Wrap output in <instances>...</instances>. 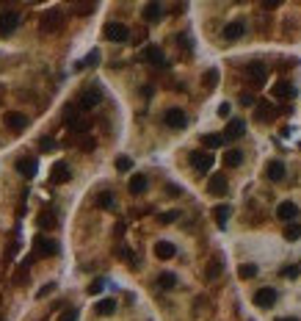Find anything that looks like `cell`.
Instances as JSON below:
<instances>
[{
	"instance_id": "obj_36",
	"label": "cell",
	"mask_w": 301,
	"mask_h": 321,
	"mask_svg": "<svg viewBox=\"0 0 301 321\" xmlns=\"http://www.w3.org/2000/svg\"><path fill=\"white\" fill-rule=\"evenodd\" d=\"M285 238H287V241H296V238H301V224H287L285 227Z\"/></svg>"
},
{
	"instance_id": "obj_37",
	"label": "cell",
	"mask_w": 301,
	"mask_h": 321,
	"mask_svg": "<svg viewBox=\"0 0 301 321\" xmlns=\"http://www.w3.org/2000/svg\"><path fill=\"white\" fill-rule=\"evenodd\" d=\"M80 318V313H78V307H67V310L58 316V321H78Z\"/></svg>"
},
{
	"instance_id": "obj_42",
	"label": "cell",
	"mask_w": 301,
	"mask_h": 321,
	"mask_svg": "<svg viewBox=\"0 0 301 321\" xmlns=\"http://www.w3.org/2000/svg\"><path fill=\"white\" fill-rule=\"evenodd\" d=\"M75 11H80V14H91L94 3H80V6H75Z\"/></svg>"
},
{
	"instance_id": "obj_44",
	"label": "cell",
	"mask_w": 301,
	"mask_h": 321,
	"mask_svg": "<svg viewBox=\"0 0 301 321\" xmlns=\"http://www.w3.org/2000/svg\"><path fill=\"white\" fill-rule=\"evenodd\" d=\"M240 106H255V97H252L249 91H243V95H240Z\"/></svg>"
},
{
	"instance_id": "obj_32",
	"label": "cell",
	"mask_w": 301,
	"mask_h": 321,
	"mask_svg": "<svg viewBox=\"0 0 301 321\" xmlns=\"http://www.w3.org/2000/svg\"><path fill=\"white\" fill-rule=\"evenodd\" d=\"M114 310H116V302L114 299L97 302V313H99V316H114Z\"/></svg>"
},
{
	"instance_id": "obj_38",
	"label": "cell",
	"mask_w": 301,
	"mask_h": 321,
	"mask_svg": "<svg viewBox=\"0 0 301 321\" xmlns=\"http://www.w3.org/2000/svg\"><path fill=\"white\" fill-rule=\"evenodd\" d=\"M116 169H119V172H130V169H133V161H130L127 155H122V158H116Z\"/></svg>"
},
{
	"instance_id": "obj_43",
	"label": "cell",
	"mask_w": 301,
	"mask_h": 321,
	"mask_svg": "<svg viewBox=\"0 0 301 321\" xmlns=\"http://www.w3.org/2000/svg\"><path fill=\"white\" fill-rule=\"evenodd\" d=\"M229 111H232V106H229V103H221V106H218V116H224V119H227Z\"/></svg>"
},
{
	"instance_id": "obj_2",
	"label": "cell",
	"mask_w": 301,
	"mask_h": 321,
	"mask_svg": "<svg viewBox=\"0 0 301 321\" xmlns=\"http://www.w3.org/2000/svg\"><path fill=\"white\" fill-rule=\"evenodd\" d=\"M213 161H216L213 153H208V150H193L191 153V166L202 174H208L210 169H213Z\"/></svg>"
},
{
	"instance_id": "obj_22",
	"label": "cell",
	"mask_w": 301,
	"mask_h": 321,
	"mask_svg": "<svg viewBox=\"0 0 301 321\" xmlns=\"http://www.w3.org/2000/svg\"><path fill=\"white\" fill-rule=\"evenodd\" d=\"M174 255H177V249H174L172 241H158V244H155V258L169 260V258H174Z\"/></svg>"
},
{
	"instance_id": "obj_3",
	"label": "cell",
	"mask_w": 301,
	"mask_h": 321,
	"mask_svg": "<svg viewBox=\"0 0 301 321\" xmlns=\"http://www.w3.org/2000/svg\"><path fill=\"white\" fill-rule=\"evenodd\" d=\"M103 33H105V39H108V42H116V44H125L127 39H130L127 25H122V22H108Z\"/></svg>"
},
{
	"instance_id": "obj_30",
	"label": "cell",
	"mask_w": 301,
	"mask_h": 321,
	"mask_svg": "<svg viewBox=\"0 0 301 321\" xmlns=\"http://www.w3.org/2000/svg\"><path fill=\"white\" fill-rule=\"evenodd\" d=\"M221 268H224L221 258H213V260H210V266L205 268V277H208V280H216L218 274H221Z\"/></svg>"
},
{
	"instance_id": "obj_31",
	"label": "cell",
	"mask_w": 301,
	"mask_h": 321,
	"mask_svg": "<svg viewBox=\"0 0 301 321\" xmlns=\"http://www.w3.org/2000/svg\"><path fill=\"white\" fill-rule=\"evenodd\" d=\"M202 83H205V89H208V91H213V89H216V83H218V69H216V67L205 72Z\"/></svg>"
},
{
	"instance_id": "obj_14",
	"label": "cell",
	"mask_w": 301,
	"mask_h": 321,
	"mask_svg": "<svg viewBox=\"0 0 301 321\" xmlns=\"http://www.w3.org/2000/svg\"><path fill=\"white\" fill-rule=\"evenodd\" d=\"M243 33H246V22L243 20H232V22L224 25V39H227V42H235V39H240Z\"/></svg>"
},
{
	"instance_id": "obj_4",
	"label": "cell",
	"mask_w": 301,
	"mask_h": 321,
	"mask_svg": "<svg viewBox=\"0 0 301 321\" xmlns=\"http://www.w3.org/2000/svg\"><path fill=\"white\" fill-rule=\"evenodd\" d=\"M163 125L172 127V130H182V127L188 125V116L182 108H166V114H163Z\"/></svg>"
},
{
	"instance_id": "obj_45",
	"label": "cell",
	"mask_w": 301,
	"mask_h": 321,
	"mask_svg": "<svg viewBox=\"0 0 301 321\" xmlns=\"http://www.w3.org/2000/svg\"><path fill=\"white\" fill-rule=\"evenodd\" d=\"M53 288H56V285H53V283H47V285H44V288H42V291H39V294H36V296H39V299H44V296H47V294H50V291H53Z\"/></svg>"
},
{
	"instance_id": "obj_47",
	"label": "cell",
	"mask_w": 301,
	"mask_h": 321,
	"mask_svg": "<svg viewBox=\"0 0 301 321\" xmlns=\"http://www.w3.org/2000/svg\"><path fill=\"white\" fill-rule=\"evenodd\" d=\"M53 144H56V142H53V139H42V142H39V147H42V150H50Z\"/></svg>"
},
{
	"instance_id": "obj_6",
	"label": "cell",
	"mask_w": 301,
	"mask_h": 321,
	"mask_svg": "<svg viewBox=\"0 0 301 321\" xmlns=\"http://www.w3.org/2000/svg\"><path fill=\"white\" fill-rule=\"evenodd\" d=\"M99 100H103V89H99V86H91V89H86L83 95H80L78 108H80V111H88V108L99 106Z\"/></svg>"
},
{
	"instance_id": "obj_9",
	"label": "cell",
	"mask_w": 301,
	"mask_h": 321,
	"mask_svg": "<svg viewBox=\"0 0 301 321\" xmlns=\"http://www.w3.org/2000/svg\"><path fill=\"white\" fill-rule=\"evenodd\" d=\"M17 172H20L25 180H33V177L39 174V161L33 158V155H28V158H20V161H17Z\"/></svg>"
},
{
	"instance_id": "obj_17",
	"label": "cell",
	"mask_w": 301,
	"mask_h": 321,
	"mask_svg": "<svg viewBox=\"0 0 301 321\" xmlns=\"http://www.w3.org/2000/svg\"><path fill=\"white\" fill-rule=\"evenodd\" d=\"M298 216V208H296V202H279V208H276V219H282V221H293Z\"/></svg>"
},
{
	"instance_id": "obj_41",
	"label": "cell",
	"mask_w": 301,
	"mask_h": 321,
	"mask_svg": "<svg viewBox=\"0 0 301 321\" xmlns=\"http://www.w3.org/2000/svg\"><path fill=\"white\" fill-rule=\"evenodd\" d=\"M282 277H298V266H285L282 268Z\"/></svg>"
},
{
	"instance_id": "obj_28",
	"label": "cell",
	"mask_w": 301,
	"mask_h": 321,
	"mask_svg": "<svg viewBox=\"0 0 301 321\" xmlns=\"http://www.w3.org/2000/svg\"><path fill=\"white\" fill-rule=\"evenodd\" d=\"M224 142H227V139H224V136H218V133H208V136H202V144H205L208 150H218Z\"/></svg>"
},
{
	"instance_id": "obj_5",
	"label": "cell",
	"mask_w": 301,
	"mask_h": 321,
	"mask_svg": "<svg viewBox=\"0 0 301 321\" xmlns=\"http://www.w3.org/2000/svg\"><path fill=\"white\" fill-rule=\"evenodd\" d=\"M33 255H36V258L58 255V241H53V238H44V236H36V238H33Z\"/></svg>"
},
{
	"instance_id": "obj_39",
	"label": "cell",
	"mask_w": 301,
	"mask_h": 321,
	"mask_svg": "<svg viewBox=\"0 0 301 321\" xmlns=\"http://www.w3.org/2000/svg\"><path fill=\"white\" fill-rule=\"evenodd\" d=\"M174 219H180V213H177V211H166V213H161V224H172Z\"/></svg>"
},
{
	"instance_id": "obj_1",
	"label": "cell",
	"mask_w": 301,
	"mask_h": 321,
	"mask_svg": "<svg viewBox=\"0 0 301 321\" xmlns=\"http://www.w3.org/2000/svg\"><path fill=\"white\" fill-rule=\"evenodd\" d=\"M39 28H42L44 33H56V31H61V28H64V14H61L58 9L44 11V14H42V22H39Z\"/></svg>"
},
{
	"instance_id": "obj_8",
	"label": "cell",
	"mask_w": 301,
	"mask_h": 321,
	"mask_svg": "<svg viewBox=\"0 0 301 321\" xmlns=\"http://www.w3.org/2000/svg\"><path fill=\"white\" fill-rule=\"evenodd\" d=\"M246 78L252 80V86H263L265 78H268V67L260 61H252L249 67H246Z\"/></svg>"
},
{
	"instance_id": "obj_15",
	"label": "cell",
	"mask_w": 301,
	"mask_h": 321,
	"mask_svg": "<svg viewBox=\"0 0 301 321\" xmlns=\"http://www.w3.org/2000/svg\"><path fill=\"white\" fill-rule=\"evenodd\" d=\"M141 17H144L149 25H155V22L163 20V6H161V3H146L144 11H141Z\"/></svg>"
},
{
	"instance_id": "obj_13",
	"label": "cell",
	"mask_w": 301,
	"mask_h": 321,
	"mask_svg": "<svg viewBox=\"0 0 301 321\" xmlns=\"http://www.w3.org/2000/svg\"><path fill=\"white\" fill-rule=\"evenodd\" d=\"M69 177H72V174H69L67 161H56V163H53V169H50V180H53V183L61 186V183H67Z\"/></svg>"
},
{
	"instance_id": "obj_35",
	"label": "cell",
	"mask_w": 301,
	"mask_h": 321,
	"mask_svg": "<svg viewBox=\"0 0 301 321\" xmlns=\"http://www.w3.org/2000/svg\"><path fill=\"white\" fill-rule=\"evenodd\" d=\"M105 285H108V283H105L103 277H97V280H94V283L86 288V291H88V296H97V294H103V288H105Z\"/></svg>"
},
{
	"instance_id": "obj_23",
	"label": "cell",
	"mask_w": 301,
	"mask_h": 321,
	"mask_svg": "<svg viewBox=\"0 0 301 321\" xmlns=\"http://www.w3.org/2000/svg\"><path fill=\"white\" fill-rule=\"evenodd\" d=\"M97 208H103V211H114V208H116L114 194H111V191H99V194H97Z\"/></svg>"
},
{
	"instance_id": "obj_10",
	"label": "cell",
	"mask_w": 301,
	"mask_h": 321,
	"mask_svg": "<svg viewBox=\"0 0 301 321\" xmlns=\"http://www.w3.org/2000/svg\"><path fill=\"white\" fill-rule=\"evenodd\" d=\"M144 61L149 64V67H158V69H166V56H163L161 48H155V44H149V48L144 50Z\"/></svg>"
},
{
	"instance_id": "obj_25",
	"label": "cell",
	"mask_w": 301,
	"mask_h": 321,
	"mask_svg": "<svg viewBox=\"0 0 301 321\" xmlns=\"http://www.w3.org/2000/svg\"><path fill=\"white\" fill-rule=\"evenodd\" d=\"M229 213H232V208H229V205H216V208H213V219H216V224H218V227H227Z\"/></svg>"
},
{
	"instance_id": "obj_34",
	"label": "cell",
	"mask_w": 301,
	"mask_h": 321,
	"mask_svg": "<svg viewBox=\"0 0 301 321\" xmlns=\"http://www.w3.org/2000/svg\"><path fill=\"white\" fill-rule=\"evenodd\" d=\"M238 277L240 280H252V277H257V266L255 263H243L238 268Z\"/></svg>"
},
{
	"instance_id": "obj_29",
	"label": "cell",
	"mask_w": 301,
	"mask_h": 321,
	"mask_svg": "<svg viewBox=\"0 0 301 321\" xmlns=\"http://www.w3.org/2000/svg\"><path fill=\"white\" fill-rule=\"evenodd\" d=\"M274 116H276V111L271 108V103H260L257 106V119L260 122H268V119H274Z\"/></svg>"
},
{
	"instance_id": "obj_16",
	"label": "cell",
	"mask_w": 301,
	"mask_h": 321,
	"mask_svg": "<svg viewBox=\"0 0 301 321\" xmlns=\"http://www.w3.org/2000/svg\"><path fill=\"white\" fill-rule=\"evenodd\" d=\"M227 177L224 174H210V180H208V191L213 197H221V194H227Z\"/></svg>"
},
{
	"instance_id": "obj_27",
	"label": "cell",
	"mask_w": 301,
	"mask_h": 321,
	"mask_svg": "<svg viewBox=\"0 0 301 321\" xmlns=\"http://www.w3.org/2000/svg\"><path fill=\"white\" fill-rule=\"evenodd\" d=\"M36 221H39V227H42V230H53V227L58 224V219H56V213H53V211H42Z\"/></svg>"
},
{
	"instance_id": "obj_20",
	"label": "cell",
	"mask_w": 301,
	"mask_h": 321,
	"mask_svg": "<svg viewBox=\"0 0 301 321\" xmlns=\"http://www.w3.org/2000/svg\"><path fill=\"white\" fill-rule=\"evenodd\" d=\"M246 133V122L243 119H229V125H227V130H224V139H240Z\"/></svg>"
},
{
	"instance_id": "obj_18",
	"label": "cell",
	"mask_w": 301,
	"mask_h": 321,
	"mask_svg": "<svg viewBox=\"0 0 301 321\" xmlns=\"http://www.w3.org/2000/svg\"><path fill=\"white\" fill-rule=\"evenodd\" d=\"M274 97L276 100H293V97H296V86L287 83V80H279V83L274 86Z\"/></svg>"
},
{
	"instance_id": "obj_19",
	"label": "cell",
	"mask_w": 301,
	"mask_h": 321,
	"mask_svg": "<svg viewBox=\"0 0 301 321\" xmlns=\"http://www.w3.org/2000/svg\"><path fill=\"white\" fill-rule=\"evenodd\" d=\"M265 177L274 180V183L285 180V163L282 161H268V166H265Z\"/></svg>"
},
{
	"instance_id": "obj_46",
	"label": "cell",
	"mask_w": 301,
	"mask_h": 321,
	"mask_svg": "<svg viewBox=\"0 0 301 321\" xmlns=\"http://www.w3.org/2000/svg\"><path fill=\"white\" fill-rule=\"evenodd\" d=\"M80 147H83L86 153H91V150H94V139H83V142H80Z\"/></svg>"
},
{
	"instance_id": "obj_21",
	"label": "cell",
	"mask_w": 301,
	"mask_h": 321,
	"mask_svg": "<svg viewBox=\"0 0 301 321\" xmlns=\"http://www.w3.org/2000/svg\"><path fill=\"white\" fill-rule=\"evenodd\" d=\"M146 186H149L146 174H133V177H130V183H127V189H130V194H144Z\"/></svg>"
},
{
	"instance_id": "obj_40",
	"label": "cell",
	"mask_w": 301,
	"mask_h": 321,
	"mask_svg": "<svg viewBox=\"0 0 301 321\" xmlns=\"http://www.w3.org/2000/svg\"><path fill=\"white\" fill-rule=\"evenodd\" d=\"M28 277V266H20V271L14 274V285H22V280Z\"/></svg>"
},
{
	"instance_id": "obj_48",
	"label": "cell",
	"mask_w": 301,
	"mask_h": 321,
	"mask_svg": "<svg viewBox=\"0 0 301 321\" xmlns=\"http://www.w3.org/2000/svg\"><path fill=\"white\" fill-rule=\"evenodd\" d=\"M276 321H298V318H293V316H287V318H276Z\"/></svg>"
},
{
	"instance_id": "obj_12",
	"label": "cell",
	"mask_w": 301,
	"mask_h": 321,
	"mask_svg": "<svg viewBox=\"0 0 301 321\" xmlns=\"http://www.w3.org/2000/svg\"><path fill=\"white\" fill-rule=\"evenodd\" d=\"M255 305L263 307V310H268V307L276 305V291L274 288H260L255 294Z\"/></svg>"
},
{
	"instance_id": "obj_33",
	"label": "cell",
	"mask_w": 301,
	"mask_h": 321,
	"mask_svg": "<svg viewBox=\"0 0 301 321\" xmlns=\"http://www.w3.org/2000/svg\"><path fill=\"white\" fill-rule=\"evenodd\" d=\"M97 61H99V50H91L83 61H78L75 64V69H83V67H97Z\"/></svg>"
},
{
	"instance_id": "obj_7",
	"label": "cell",
	"mask_w": 301,
	"mask_h": 321,
	"mask_svg": "<svg viewBox=\"0 0 301 321\" xmlns=\"http://www.w3.org/2000/svg\"><path fill=\"white\" fill-rule=\"evenodd\" d=\"M20 28V14L17 11H3L0 14V36H11Z\"/></svg>"
},
{
	"instance_id": "obj_24",
	"label": "cell",
	"mask_w": 301,
	"mask_h": 321,
	"mask_svg": "<svg viewBox=\"0 0 301 321\" xmlns=\"http://www.w3.org/2000/svg\"><path fill=\"white\" fill-rule=\"evenodd\" d=\"M240 163H243V153H240V150H227V153H224V166L235 169V166H240Z\"/></svg>"
},
{
	"instance_id": "obj_11",
	"label": "cell",
	"mask_w": 301,
	"mask_h": 321,
	"mask_svg": "<svg viewBox=\"0 0 301 321\" xmlns=\"http://www.w3.org/2000/svg\"><path fill=\"white\" fill-rule=\"evenodd\" d=\"M3 122H6V127L14 130V133H20V130H25V127H28V116L20 114V111H9V114L3 116Z\"/></svg>"
},
{
	"instance_id": "obj_26",
	"label": "cell",
	"mask_w": 301,
	"mask_h": 321,
	"mask_svg": "<svg viewBox=\"0 0 301 321\" xmlns=\"http://www.w3.org/2000/svg\"><path fill=\"white\" fill-rule=\"evenodd\" d=\"M158 288H163V291H172L177 288V277L172 271H163V274H158Z\"/></svg>"
}]
</instances>
